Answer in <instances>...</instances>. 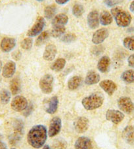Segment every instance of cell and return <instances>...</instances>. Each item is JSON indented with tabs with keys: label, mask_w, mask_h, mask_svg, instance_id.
I'll list each match as a JSON object with an SVG mask.
<instances>
[{
	"label": "cell",
	"mask_w": 134,
	"mask_h": 149,
	"mask_svg": "<svg viewBox=\"0 0 134 149\" xmlns=\"http://www.w3.org/2000/svg\"><path fill=\"white\" fill-rule=\"evenodd\" d=\"M47 137L46 127L43 125H37L31 128L27 135L28 143L33 148H40L44 145Z\"/></svg>",
	"instance_id": "6da1fadb"
},
{
	"label": "cell",
	"mask_w": 134,
	"mask_h": 149,
	"mask_svg": "<svg viewBox=\"0 0 134 149\" xmlns=\"http://www.w3.org/2000/svg\"><path fill=\"white\" fill-rule=\"evenodd\" d=\"M110 13L114 19L117 24L119 27L126 28L130 24L131 16L128 12L126 11L120 7H116L110 10Z\"/></svg>",
	"instance_id": "7a4b0ae2"
},
{
	"label": "cell",
	"mask_w": 134,
	"mask_h": 149,
	"mask_svg": "<svg viewBox=\"0 0 134 149\" xmlns=\"http://www.w3.org/2000/svg\"><path fill=\"white\" fill-rule=\"evenodd\" d=\"M103 102L104 97L103 95L99 93H95L84 98L82 101V103L85 109L93 110L101 107Z\"/></svg>",
	"instance_id": "3957f363"
},
{
	"label": "cell",
	"mask_w": 134,
	"mask_h": 149,
	"mask_svg": "<svg viewBox=\"0 0 134 149\" xmlns=\"http://www.w3.org/2000/svg\"><path fill=\"white\" fill-rule=\"evenodd\" d=\"M54 78L51 74H45L40 79L39 86L43 93L50 94L53 90Z\"/></svg>",
	"instance_id": "277c9868"
},
{
	"label": "cell",
	"mask_w": 134,
	"mask_h": 149,
	"mask_svg": "<svg viewBox=\"0 0 134 149\" xmlns=\"http://www.w3.org/2000/svg\"><path fill=\"white\" fill-rule=\"evenodd\" d=\"M45 25V20L44 18L42 17H39L34 23V24L32 26V27L28 30V32H27V36L29 38H34L40 35L43 32Z\"/></svg>",
	"instance_id": "5b68a950"
},
{
	"label": "cell",
	"mask_w": 134,
	"mask_h": 149,
	"mask_svg": "<svg viewBox=\"0 0 134 149\" xmlns=\"http://www.w3.org/2000/svg\"><path fill=\"white\" fill-rule=\"evenodd\" d=\"M118 107L126 114H131L134 112V104L130 97H122L118 100Z\"/></svg>",
	"instance_id": "8992f818"
},
{
	"label": "cell",
	"mask_w": 134,
	"mask_h": 149,
	"mask_svg": "<svg viewBox=\"0 0 134 149\" xmlns=\"http://www.w3.org/2000/svg\"><path fill=\"white\" fill-rule=\"evenodd\" d=\"M28 106L27 99L24 97L18 95L13 99L11 107L12 109L16 112H22L25 110Z\"/></svg>",
	"instance_id": "52a82bcc"
},
{
	"label": "cell",
	"mask_w": 134,
	"mask_h": 149,
	"mask_svg": "<svg viewBox=\"0 0 134 149\" xmlns=\"http://www.w3.org/2000/svg\"><path fill=\"white\" fill-rule=\"evenodd\" d=\"M62 127L61 120L59 117H54L51 120L50 127H49L48 135L50 137H53L58 135L61 132Z\"/></svg>",
	"instance_id": "ba28073f"
},
{
	"label": "cell",
	"mask_w": 134,
	"mask_h": 149,
	"mask_svg": "<svg viewBox=\"0 0 134 149\" xmlns=\"http://www.w3.org/2000/svg\"><path fill=\"white\" fill-rule=\"evenodd\" d=\"M109 33L107 28H102L97 30L93 34L91 41L95 45H99L102 43L109 36Z\"/></svg>",
	"instance_id": "9c48e42d"
},
{
	"label": "cell",
	"mask_w": 134,
	"mask_h": 149,
	"mask_svg": "<svg viewBox=\"0 0 134 149\" xmlns=\"http://www.w3.org/2000/svg\"><path fill=\"white\" fill-rule=\"evenodd\" d=\"M106 118L108 121L114 124H118L124 118V114L117 110H108L106 113Z\"/></svg>",
	"instance_id": "30bf717a"
},
{
	"label": "cell",
	"mask_w": 134,
	"mask_h": 149,
	"mask_svg": "<svg viewBox=\"0 0 134 149\" xmlns=\"http://www.w3.org/2000/svg\"><path fill=\"white\" fill-rule=\"evenodd\" d=\"M74 129H75L77 133H85L87 130H88L89 120L86 117H79L74 121Z\"/></svg>",
	"instance_id": "8fae6325"
},
{
	"label": "cell",
	"mask_w": 134,
	"mask_h": 149,
	"mask_svg": "<svg viewBox=\"0 0 134 149\" xmlns=\"http://www.w3.org/2000/svg\"><path fill=\"white\" fill-rule=\"evenodd\" d=\"M99 86L103 90L109 95L111 96L117 90V86L114 81L110 79H105L100 82Z\"/></svg>",
	"instance_id": "7c38bea8"
},
{
	"label": "cell",
	"mask_w": 134,
	"mask_h": 149,
	"mask_svg": "<svg viewBox=\"0 0 134 149\" xmlns=\"http://www.w3.org/2000/svg\"><path fill=\"white\" fill-rule=\"evenodd\" d=\"M88 26L91 29H96L99 26V14L97 10H94L89 13L87 17Z\"/></svg>",
	"instance_id": "4fadbf2b"
},
{
	"label": "cell",
	"mask_w": 134,
	"mask_h": 149,
	"mask_svg": "<svg viewBox=\"0 0 134 149\" xmlns=\"http://www.w3.org/2000/svg\"><path fill=\"white\" fill-rule=\"evenodd\" d=\"M16 45V40L13 38L5 37L2 39L0 47L1 51L4 53H9L15 48Z\"/></svg>",
	"instance_id": "5bb4252c"
},
{
	"label": "cell",
	"mask_w": 134,
	"mask_h": 149,
	"mask_svg": "<svg viewBox=\"0 0 134 149\" xmlns=\"http://www.w3.org/2000/svg\"><path fill=\"white\" fill-rule=\"evenodd\" d=\"M122 137L126 143L134 145V125H128L124 129Z\"/></svg>",
	"instance_id": "9a60e30c"
},
{
	"label": "cell",
	"mask_w": 134,
	"mask_h": 149,
	"mask_svg": "<svg viewBox=\"0 0 134 149\" xmlns=\"http://www.w3.org/2000/svg\"><path fill=\"white\" fill-rule=\"evenodd\" d=\"M74 148L75 149H92V142L89 138L82 136L76 141Z\"/></svg>",
	"instance_id": "2e32d148"
},
{
	"label": "cell",
	"mask_w": 134,
	"mask_h": 149,
	"mask_svg": "<svg viewBox=\"0 0 134 149\" xmlns=\"http://www.w3.org/2000/svg\"><path fill=\"white\" fill-rule=\"evenodd\" d=\"M16 71V63L14 61H9L4 65L2 70V76L6 78H10L15 73Z\"/></svg>",
	"instance_id": "e0dca14e"
},
{
	"label": "cell",
	"mask_w": 134,
	"mask_h": 149,
	"mask_svg": "<svg viewBox=\"0 0 134 149\" xmlns=\"http://www.w3.org/2000/svg\"><path fill=\"white\" fill-rule=\"evenodd\" d=\"M57 53V49L56 46L53 44H49L45 48L43 58L47 61H51L55 58Z\"/></svg>",
	"instance_id": "ac0fdd59"
},
{
	"label": "cell",
	"mask_w": 134,
	"mask_h": 149,
	"mask_svg": "<svg viewBox=\"0 0 134 149\" xmlns=\"http://www.w3.org/2000/svg\"><path fill=\"white\" fill-rule=\"evenodd\" d=\"M110 59L108 56H103L99 59L97 63V68L102 73H106L109 69Z\"/></svg>",
	"instance_id": "d6986e66"
},
{
	"label": "cell",
	"mask_w": 134,
	"mask_h": 149,
	"mask_svg": "<svg viewBox=\"0 0 134 149\" xmlns=\"http://www.w3.org/2000/svg\"><path fill=\"white\" fill-rule=\"evenodd\" d=\"M68 22V17L67 15L63 13H61L55 15L53 17L51 22L53 26H64Z\"/></svg>",
	"instance_id": "ffe728a7"
},
{
	"label": "cell",
	"mask_w": 134,
	"mask_h": 149,
	"mask_svg": "<svg viewBox=\"0 0 134 149\" xmlns=\"http://www.w3.org/2000/svg\"><path fill=\"white\" fill-rule=\"evenodd\" d=\"M100 79V75L95 71H89L87 72L85 78V84L88 86L99 83Z\"/></svg>",
	"instance_id": "44dd1931"
},
{
	"label": "cell",
	"mask_w": 134,
	"mask_h": 149,
	"mask_svg": "<svg viewBox=\"0 0 134 149\" xmlns=\"http://www.w3.org/2000/svg\"><path fill=\"white\" fill-rule=\"evenodd\" d=\"M82 83V78L79 76H74L72 77L68 81V88L70 91L76 90L81 86Z\"/></svg>",
	"instance_id": "7402d4cb"
},
{
	"label": "cell",
	"mask_w": 134,
	"mask_h": 149,
	"mask_svg": "<svg viewBox=\"0 0 134 149\" xmlns=\"http://www.w3.org/2000/svg\"><path fill=\"white\" fill-rule=\"evenodd\" d=\"M59 105V99L57 96H53L49 101L48 106L45 109L46 112L50 114H53L57 112Z\"/></svg>",
	"instance_id": "603a6c76"
},
{
	"label": "cell",
	"mask_w": 134,
	"mask_h": 149,
	"mask_svg": "<svg viewBox=\"0 0 134 149\" xmlns=\"http://www.w3.org/2000/svg\"><path fill=\"white\" fill-rule=\"evenodd\" d=\"M113 21V17L109 11H104L99 15V22L103 26H108Z\"/></svg>",
	"instance_id": "cb8c5ba5"
},
{
	"label": "cell",
	"mask_w": 134,
	"mask_h": 149,
	"mask_svg": "<svg viewBox=\"0 0 134 149\" xmlns=\"http://www.w3.org/2000/svg\"><path fill=\"white\" fill-rule=\"evenodd\" d=\"M21 85H20V81L18 78H13L10 82V90L12 95H16L20 93Z\"/></svg>",
	"instance_id": "d4e9b609"
},
{
	"label": "cell",
	"mask_w": 134,
	"mask_h": 149,
	"mask_svg": "<svg viewBox=\"0 0 134 149\" xmlns=\"http://www.w3.org/2000/svg\"><path fill=\"white\" fill-rule=\"evenodd\" d=\"M66 65V60L64 58H60L57 59L51 66V69L54 72H60L64 68Z\"/></svg>",
	"instance_id": "484cf974"
},
{
	"label": "cell",
	"mask_w": 134,
	"mask_h": 149,
	"mask_svg": "<svg viewBox=\"0 0 134 149\" xmlns=\"http://www.w3.org/2000/svg\"><path fill=\"white\" fill-rule=\"evenodd\" d=\"M121 79L126 84L134 83V70H128L124 71L121 75Z\"/></svg>",
	"instance_id": "4316f807"
},
{
	"label": "cell",
	"mask_w": 134,
	"mask_h": 149,
	"mask_svg": "<svg viewBox=\"0 0 134 149\" xmlns=\"http://www.w3.org/2000/svg\"><path fill=\"white\" fill-rule=\"evenodd\" d=\"M11 94L9 90L6 89H2L0 91V102L3 104H8L11 100Z\"/></svg>",
	"instance_id": "83f0119b"
},
{
	"label": "cell",
	"mask_w": 134,
	"mask_h": 149,
	"mask_svg": "<svg viewBox=\"0 0 134 149\" xmlns=\"http://www.w3.org/2000/svg\"><path fill=\"white\" fill-rule=\"evenodd\" d=\"M66 31L64 26H53L51 32V35L53 38H57L62 37Z\"/></svg>",
	"instance_id": "f1b7e54d"
},
{
	"label": "cell",
	"mask_w": 134,
	"mask_h": 149,
	"mask_svg": "<svg viewBox=\"0 0 134 149\" xmlns=\"http://www.w3.org/2000/svg\"><path fill=\"white\" fill-rule=\"evenodd\" d=\"M50 38V32L48 31L42 32L38 36L36 40V45L41 46L47 42V40Z\"/></svg>",
	"instance_id": "f546056e"
},
{
	"label": "cell",
	"mask_w": 134,
	"mask_h": 149,
	"mask_svg": "<svg viewBox=\"0 0 134 149\" xmlns=\"http://www.w3.org/2000/svg\"><path fill=\"white\" fill-rule=\"evenodd\" d=\"M57 7L54 5L47 6L44 9V15L47 19H51L55 17Z\"/></svg>",
	"instance_id": "4dcf8cb0"
},
{
	"label": "cell",
	"mask_w": 134,
	"mask_h": 149,
	"mask_svg": "<svg viewBox=\"0 0 134 149\" xmlns=\"http://www.w3.org/2000/svg\"><path fill=\"white\" fill-rule=\"evenodd\" d=\"M123 45L128 50L134 51V37H126L123 40Z\"/></svg>",
	"instance_id": "1f68e13d"
},
{
	"label": "cell",
	"mask_w": 134,
	"mask_h": 149,
	"mask_svg": "<svg viewBox=\"0 0 134 149\" xmlns=\"http://www.w3.org/2000/svg\"><path fill=\"white\" fill-rule=\"evenodd\" d=\"M67 143L64 139H58L54 141L51 149H66Z\"/></svg>",
	"instance_id": "d6a6232c"
},
{
	"label": "cell",
	"mask_w": 134,
	"mask_h": 149,
	"mask_svg": "<svg viewBox=\"0 0 134 149\" xmlns=\"http://www.w3.org/2000/svg\"><path fill=\"white\" fill-rule=\"evenodd\" d=\"M84 13V7L80 4L74 5L73 8V14L74 17L79 18L82 16Z\"/></svg>",
	"instance_id": "836d02e7"
},
{
	"label": "cell",
	"mask_w": 134,
	"mask_h": 149,
	"mask_svg": "<svg viewBox=\"0 0 134 149\" xmlns=\"http://www.w3.org/2000/svg\"><path fill=\"white\" fill-rule=\"evenodd\" d=\"M33 40L31 38H24L20 43V46L24 50H30L32 47Z\"/></svg>",
	"instance_id": "e575fe53"
},
{
	"label": "cell",
	"mask_w": 134,
	"mask_h": 149,
	"mask_svg": "<svg viewBox=\"0 0 134 149\" xmlns=\"http://www.w3.org/2000/svg\"><path fill=\"white\" fill-rule=\"evenodd\" d=\"M76 40V36L74 34H67L61 38V41L64 43H71Z\"/></svg>",
	"instance_id": "d590c367"
},
{
	"label": "cell",
	"mask_w": 134,
	"mask_h": 149,
	"mask_svg": "<svg viewBox=\"0 0 134 149\" xmlns=\"http://www.w3.org/2000/svg\"><path fill=\"white\" fill-rule=\"evenodd\" d=\"M123 0H105V3L108 7H113L118 3H121Z\"/></svg>",
	"instance_id": "8d00e7d4"
},
{
	"label": "cell",
	"mask_w": 134,
	"mask_h": 149,
	"mask_svg": "<svg viewBox=\"0 0 134 149\" xmlns=\"http://www.w3.org/2000/svg\"><path fill=\"white\" fill-rule=\"evenodd\" d=\"M128 65L131 68H134V54L131 55L128 58Z\"/></svg>",
	"instance_id": "74e56055"
},
{
	"label": "cell",
	"mask_w": 134,
	"mask_h": 149,
	"mask_svg": "<svg viewBox=\"0 0 134 149\" xmlns=\"http://www.w3.org/2000/svg\"><path fill=\"white\" fill-rule=\"evenodd\" d=\"M12 56L15 60L19 61L20 57H21V53H20L19 51H15V52L12 54Z\"/></svg>",
	"instance_id": "f35d334b"
},
{
	"label": "cell",
	"mask_w": 134,
	"mask_h": 149,
	"mask_svg": "<svg viewBox=\"0 0 134 149\" xmlns=\"http://www.w3.org/2000/svg\"><path fill=\"white\" fill-rule=\"evenodd\" d=\"M32 110H33L32 104L29 105V106H28V107L27 108V109L25 110L24 115L25 116H29L31 114V112H32Z\"/></svg>",
	"instance_id": "ab89813d"
},
{
	"label": "cell",
	"mask_w": 134,
	"mask_h": 149,
	"mask_svg": "<svg viewBox=\"0 0 134 149\" xmlns=\"http://www.w3.org/2000/svg\"><path fill=\"white\" fill-rule=\"evenodd\" d=\"M55 2L59 5H64L70 1V0H55Z\"/></svg>",
	"instance_id": "60d3db41"
},
{
	"label": "cell",
	"mask_w": 134,
	"mask_h": 149,
	"mask_svg": "<svg viewBox=\"0 0 134 149\" xmlns=\"http://www.w3.org/2000/svg\"><path fill=\"white\" fill-rule=\"evenodd\" d=\"M0 149H7L6 144L0 141Z\"/></svg>",
	"instance_id": "b9f144b4"
},
{
	"label": "cell",
	"mask_w": 134,
	"mask_h": 149,
	"mask_svg": "<svg viewBox=\"0 0 134 149\" xmlns=\"http://www.w3.org/2000/svg\"><path fill=\"white\" fill-rule=\"evenodd\" d=\"M130 10L131 12H134V0L131 2L130 6Z\"/></svg>",
	"instance_id": "7bdbcfd3"
},
{
	"label": "cell",
	"mask_w": 134,
	"mask_h": 149,
	"mask_svg": "<svg viewBox=\"0 0 134 149\" xmlns=\"http://www.w3.org/2000/svg\"><path fill=\"white\" fill-rule=\"evenodd\" d=\"M42 149H51V148L50 147V146H49L48 145H44V146H43Z\"/></svg>",
	"instance_id": "ee69618b"
},
{
	"label": "cell",
	"mask_w": 134,
	"mask_h": 149,
	"mask_svg": "<svg viewBox=\"0 0 134 149\" xmlns=\"http://www.w3.org/2000/svg\"><path fill=\"white\" fill-rule=\"evenodd\" d=\"M2 66H3V65H2V62L1 61H0V72L1 71V69H2Z\"/></svg>",
	"instance_id": "f6af8a7d"
},
{
	"label": "cell",
	"mask_w": 134,
	"mask_h": 149,
	"mask_svg": "<svg viewBox=\"0 0 134 149\" xmlns=\"http://www.w3.org/2000/svg\"><path fill=\"white\" fill-rule=\"evenodd\" d=\"M36 1H43V0H36Z\"/></svg>",
	"instance_id": "bcb514c9"
},
{
	"label": "cell",
	"mask_w": 134,
	"mask_h": 149,
	"mask_svg": "<svg viewBox=\"0 0 134 149\" xmlns=\"http://www.w3.org/2000/svg\"><path fill=\"white\" fill-rule=\"evenodd\" d=\"M11 149H16V148H11Z\"/></svg>",
	"instance_id": "7dc6e473"
}]
</instances>
